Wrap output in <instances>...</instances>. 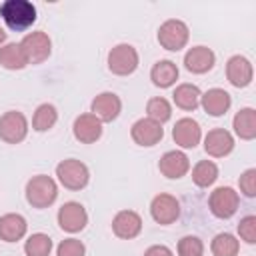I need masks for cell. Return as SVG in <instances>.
<instances>
[{
    "label": "cell",
    "instance_id": "6da1fadb",
    "mask_svg": "<svg viewBox=\"0 0 256 256\" xmlns=\"http://www.w3.org/2000/svg\"><path fill=\"white\" fill-rule=\"evenodd\" d=\"M4 24L14 32H26L36 22V6L30 0H6L0 4Z\"/></svg>",
    "mask_w": 256,
    "mask_h": 256
},
{
    "label": "cell",
    "instance_id": "7a4b0ae2",
    "mask_svg": "<svg viewBox=\"0 0 256 256\" xmlns=\"http://www.w3.org/2000/svg\"><path fill=\"white\" fill-rule=\"evenodd\" d=\"M58 198V184L46 174H36L26 182V202L32 208H48Z\"/></svg>",
    "mask_w": 256,
    "mask_h": 256
},
{
    "label": "cell",
    "instance_id": "3957f363",
    "mask_svg": "<svg viewBox=\"0 0 256 256\" xmlns=\"http://www.w3.org/2000/svg\"><path fill=\"white\" fill-rule=\"evenodd\" d=\"M56 178L66 190H82L90 182V170L84 162L76 158H66L56 164Z\"/></svg>",
    "mask_w": 256,
    "mask_h": 256
},
{
    "label": "cell",
    "instance_id": "277c9868",
    "mask_svg": "<svg viewBox=\"0 0 256 256\" xmlns=\"http://www.w3.org/2000/svg\"><path fill=\"white\" fill-rule=\"evenodd\" d=\"M156 38H158V44L164 50L178 52V50H182L188 44L190 30H188V24L186 22H182L178 18H170V20H166V22L160 24Z\"/></svg>",
    "mask_w": 256,
    "mask_h": 256
},
{
    "label": "cell",
    "instance_id": "5b68a950",
    "mask_svg": "<svg viewBox=\"0 0 256 256\" xmlns=\"http://www.w3.org/2000/svg\"><path fill=\"white\" fill-rule=\"evenodd\" d=\"M140 62L138 50L132 44H116L114 48H110L108 52V70L116 76H130L136 72Z\"/></svg>",
    "mask_w": 256,
    "mask_h": 256
},
{
    "label": "cell",
    "instance_id": "8992f818",
    "mask_svg": "<svg viewBox=\"0 0 256 256\" xmlns=\"http://www.w3.org/2000/svg\"><path fill=\"white\" fill-rule=\"evenodd\" d=\"M238 206H240V196L232 186H218L208 196V208L212 216L220 220L232 218L238 212Z\"/></svg>",
    "mask_w": 256,
    "mask_h": 256
},
{
    "label": "cell",
    "instance_id": "52a82bcc",
    "mask_svg": "<svg viewBox=\"0 0 256 256\" xmlns=\"http://www.w3.org/2000/svg\"><path fill=\"white\" fill-rule=\"evenodd\" d=\"M28 136V118L20 110H8L0 116V140L20 144Z\"/></svg>",
    "mask_w": 256,
    "mask_h": 256
},
{
    "label": "cell",
    "instance_id": "ba28073f",
    "mask_svg": "<svg viewBox=\"0 0 256 256\" xmlns=\"http://www.w3.org/2000/svg\"><path fill=\"white\" fill-rule=\"evenodd\" d=\"M20 46L26 54V60L28 64H42L44 60H48L50 52H52V40L46 32L42 30H34V32H28L22 40H20Z\"/></svg>",
    "mask_w": 256,
    "mask_h": 256
},
{
    "label": "cell",
    "instance_id": "9c48e42d",
    "mask_svg": "<svg viewBox=\"0 0 256 256\" xmlns=\"http://www.w3.org/2000/svg\"><path fill=\"white\" fill-rule=\"evenodd\" d=\"M150 216L160 226L174 224L180 218V202L172 194H166V192L156 194L150 202Z\"/></svg>",
    "mask_w": 256,
    "mask_h": 256
},
{
    "label": "cell",
    "instance_id": "30bf717a",
    "mask_svg": "<svg viewBox=\"0 0 256 256\" xmlns=\"http://www.w3.org/2000/svg\"><path fill=\"white\" fill-rule=\"evenodd\" d=\"M58 226L68 232V234H76V232H82L88 224V212L86 208L80 204V202H64L60 208H58Z\"/></svg>",
    "mask_w": 256,
    "mask_h": 256
},
{
    "label": "cell",
    "instance_id": "8fae6325",
    "mask_svg": "<svg viewBox=\"0 0 256 256\" xmlns=\"http://www.w3.org/2000/svg\"><path fill=\"white\" fill-rule=\"evenodd\" d=\"M90 112L104 124V122H114L120 112H122V100L114 92H100L94 96L90 104Z\"/></svg>",
    "mask_w": 256,
    "mask_h": 256
},
{
    "label": "cell",
    "instance_id": "7c38bea8",
    "mask_svg": "<svg viewBox=\"0 0 256 256\" xmlns=\"http://www.w3.org/2000/svg\"><path fill=\"white\" fill-rule=\"evenodd\" d=\"M130 136L138 146L150 148V146H156L164 138V128H162V124H158L146 116V118H140L132 124Z\"/></svg>",
    "mask_w": 256,
    "mask_h": 256
},
{
    "label": "cell",
    "instance_id": "4fadbf2b",
    "mask_svg": "<svg viewBox=\"0 0 256 256\" xmlns=\"http://www.w3.org/2000/svg\"><path fill=\"white\" fill-rule=\"evenodd\" d=\"M226 78H228V82L234 88H246V86H250L252 84V78H254L252 62L246 56H240V54L230 56L228 62H226Z\"/></svg>",
    "mask_w": 256,
    "mask_h": 256
},
{
    "label": "cell",
    "instance_id": "5bb4252c",
    "mask_svg": "<svg viewBox=\"0 0 256 256\" xmlns=\"http://www.w3.org/2000/svg\"><path fill=\"white\" fill-rule=\"evenodd\" d=\"M102 130H104L102 122L92 112L76 116V120L72 124V134H74V138L80 144H94V142H98L102 138Z\"/></svg>",
    "mask_w": 256,
    "mask_h": 256
},
{
    "label": "cell",
    "instance_id": "9a60e30c",
    "mask_svg": "<svg viewBox=\"0 0 256 256\" xmlns=\"http://www.w3.org/2000/svg\"><path fill=\"white\" fill-rule=\"evenodd\" d=\"M172 138H174L176 146H180V148H186V150L196 148L202 140V128L194 118L184 116V118L176 120V124L172 128Z\"/></svg>",
    "mask_w": 256,
    "mask_h": 256
},
{
    "label": "cell",
    "instance_id": "2e32d148",
    "mask_svg": "<svg viewBox=\"0 0 256 256\" xmlns=\"http://www.w3.org/2000/svg\"><path fill=\"white\" fill-rule=\"evenodd\" d=\"M234 150V136L226 128H212L204 136V152L212 158H224Z\"/></svg>",
    "mask_w": 256,
    "mask_h": 256
},
{
    "label": "cell",
    "instance_id": "e0dca14e",
    "mask_svg": "<svg viewBox=\"0 0 256 256\" xmlns=\"http://www.w3.org/2000/svg\"><path fill=\"white\" fill-rule=\"evenodd\" d=\"M158 170H160L162 176H166L170 180H178V178L188 174L190 158L182 150H168V152L162 154V158L158 162Z\"/></svg>",
    "mask_w": 256,
    "mask_h": 256
},
{
    "label": "cell",
    "instance_id": "ac0fdd59",
    "mask_svg": "<svg viewBox=\"0 0 256 256\" xmlns=\"http://www.w3.org/2000/svg\"><path fill=\"white\" fill-rule=\"evenodd\" d=\"M112 232L120 240H132L142 232V218L134 210H120L112 218Z\"/></svg>",
    "mask_w": 256,
    "mask_h": 256
},
{
    "label": "cell",
    "instance_id": "d6986e66",
    "mask_svg": "<svg viewBox=\"0 0 256 256\" xmlns=\"http://www.w3.org/2000/svg\"><path fill=\"white\" fill-rule=\"evenodd\" d=\"M216 54L208 46H192L184 54V68L192 74H206L214 68Z\"/></svg>",
    "mask_w": 256,
    "mask_h": 256
},
{
    "label": "cell",
    "instance_id": "ffe728a7",
    "mask_svg": "<svg viewBox=\"0 0 256 256\" xmlns=\"http://www.w3.org/2000/svg\"><path fill=\"white\" fill-rule=\"evenodd\" d=\"M200 106L204 108L206 114L218 118L224 116L230 106H232V96L224 90V88H210L200 96Z\"/></svg>",
    "mask_w": 256,
    "mask_h": 256
},
{
    "label": "cell",
    "instance_id": "44dd1931",
    "mask_svg": "<svg viewBox=\"0 0 256 256\" xmlns=\"http://www.w3.org/2000/svg\"><path fill=\"white\" fill-rule=\"evenodd\" d=\"M28 224L26 218L18 212H8L0 216V240L4 242H18L26 236Z\"/></svg>",
    "mask_w": 256,
    "mask_h": 256
},
{
    "label": "cell",
    "instance_id": "7402d4cb",
    "mask_svg": "<svg viewBox=\"0 0 256 256\" xmlns=\"http://www.w3.org/2000/svg\"><path fill=\"white\" fill-rule=\"evenodd\" d=\"M200 96H202L200 88H198L196 84H190V82L178 84V86L174 88V92H172L174 104H176L180 110H184V112H194V110L200 106Z\"/></svg>",
    "mask_w": 256,
    "mask_h": 256
},
{
    "label": "cell",
    "instance_id": "603a6c76",
    "mask_svg": "<svg viewBox=\"0 0 256 256\" xmlns=\"http://www.w3.org/2000/svg\"><path fill=\"white\" fill-rule=\"evenodd\" d=\"M234 134L240 140H254L256 138V110L254 108H240L232 118Z\"/></svg>",
    "mask_w": 256,
    "mask_h": 256
},
{
    "label": "cell",
    "instance_id": "cb8c5ba5",
    "mask_svg": "<svg viewBox=\"0 0 256 256\" xmlns=\"http://www.w3.org/2000/svg\"><path fill=\"white\" fill-rule=\"evenodd\" d=\"M178 66L172 60H158L150 70V80L156 88H170L178 80Z\"/></svg>",
    "mask_w": 256,
    "mask_h": 256
},
{
    "label": "cell",
    "instance_id": "d4e9b609",
    "mask_svg": "<svg viewBox=\"0 0 256 256\" xmlns=\"http://www.w3.org/2000/svg\"><path fill=\"white\" fill-rule=\"evenodd\" d=\"M0 66L6 70H22L28 66L20 42H6L4 46H0Z\"/></svg>",
    "mask_w": 256,
    "mask_h": 256
},
{
    "label": "cell",
    "instance_id": "484cf974",
    "mask_svg": "<svg viewBox=\"0 0 256 256\" xmlns=\"http://www.w3.org/2000/svg\"><path fill=\"white\" fill-rule=\"evenodd\" d=\"M56 122H58V110H56L54 104L44 102V104H40V106L34 110L32 128H34L36 132H46V130L54 128Z\"/></svg>",
    "mask_w": 256,
    "mask_h": 256
},
{
    "label": "cell",
    "instance_id": "4316f807",
    "mask_svg": "<svg viewBox=\"0 0 256 256\" xmlns=\"http://www.w3.org/2000/svg\"><path fill=\"white\" fill-rule=\"evenodd\" d=\"M218 180V166L212 160H200L192 168V182L198 188H208Z\"/></svg>",
    "mask_w": 256,
    "mask_h": 256
},
{
    "label": "cell",
    "instance_id": "83f0119b",
    "mask_svg": "<svg viewBox=\"0 0 256 256\" xmlns=\"http://www.w3.org/2000/svg\"><path fill=\"white\" fill-rule=\"evenodd\" d=\"M210 250H212L214 256H238L240 240L230 232H220L212 238Z\"/></svg>",
    "mask_w": 256,
    "mask_h": 256
},
{
    "label": "cell",
    "instance_id": "f1b7e54d",
    "mask_svg": "<svg viewBox=\"0 0 256 256\" xmlns=\"http://www.w3.org/2000/svg\"><path fill=\"white\" fill-rule=\"evenodd\" d=\"M52 252V238L44 232H34L24 242L26 256H50Z\"/></svg>",
    "mask_w": 256,
    "mask_h": 256
},
{
    "label": "cell",
    "instance_id": "f546056e",
    "mask_svg": "<svg viewBox=\"0 0 256 256\" xmlns=\"http://www.w3.org/2000/svg\"><path fill=\"white\" fill-rule=\"evenodd\" d=\"M146 114H148L150 120H154L158 124H164L172 118V104L162 96H154L146 102Z\"/></svg>",
    "mask_w": 256,
    "mask_h": 256
},
{
    "label": "cell",
    "instance_id": "4dcf8cb0",
    "mask_svg": "<svg viewBox=\"0 0 256 256\" xmlns=\"http://www.w3.org/2000/svg\"><path fill=\"white\" fill-rule=\"evenodd\" d=\"M178 256H204V242L198 238V236H182L178 240Z\"/></svg>",
    "mask_w": 256,
    "mask_h": 256
},
{
    "label": "cell",
    "instance_id": "1f68e13d",
    "mask_svg": "<svg viewBox=\"0 0 256 256\" xmlns=\"http://www.w3.org/2000/svg\"><path fill=\"white\" fill-rule=\"evenodd\" d=\"M56 256H86V246L78 238H64L56 246Z\"/></svg>",
    "mask_w": 256,
    "mask_h": 256
},
{
    "label": "cell",
    "instance_id": "d6a6232c",
    "mask_svg": "<svg viewBox=\"0 0 256 256\" xmlns=\"http://www.w3.org/2000/svg\"><path fill=\"white\" fill-rule=\"evenodd\" d=\"M238 236L246 244H256V216H244L238 222Z\"/></svg>",
    "mask_w": 256,
    "mask_h": 256
},
{
    "label": "cell",
    "instance_id": "836d02e7",
    "mask_svg": "<svg viewBox=\"0 0 256 256\" xmlns=\"http://www.w3.org/2000/svg\"><path fill=\"white\" fill-rule=\"evenodd\" d=\"M238 186H240V192L248 198H254L256 196V168H248L240 174L238 178Z\"/></svg>",
    "mask_w": 256,
    "mask_h": 256
},
{
    "label": "cell",
    "instance_id": "e575fe53",
    "mask_svg": "<svg viewBox=\"0 0 256 256\" xmlns=\"http://www.w3.org/2000/svg\"><path fill=\"white\" fill-rule=\"evenodd\" d=\"M144 256H174V252L164 244H152L146 248Z\"/></svg>",
    "mask_w": 256,
    "mask_h": 256
},
{
    "label": "cell",
    "instance_id": "d590c367",
    "mask_svg": "<svg viewBox=\"0 0 256 256\" xmlns=\"http://www.w3.org/2000/svg\"><path fill=\"white\" fill-rule=\"evenodd\" d=\"M6 44V30L0 26V46H4Z\"/></svg>",
    "mask_w": 256,
    "mask_h": 256
}]
</instances>
